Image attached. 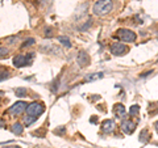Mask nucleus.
<instances>
[{"instance_id":"10","label":"nucleus","mask_w":158,"mask_h":148,"mask_svg":"<svg viewBox=\"0 0 158 148\" xmlns=\"http://www.w3.org/2000/svg\"><path fill=\"white\" fill-rule=\"evenodd\" d=\"M113 114H115L117 118H121L124 117L125 114V107L123 103H116L115 106H113Z\"/></svg>"},{"instance_id":"7","label":"nucleus","mask_w":158,"mask_h":148,"mask_svg":"<svg viewBox=\"0 0 158 148\" xmlns=\"http://www.w3.org/2000/svg\"><path fill=\"white\" fill-rule=\"evenodd\" d=\"M121 130L125 132V134H132L133 131L136 130V123L132 122L131 119H125L121 123Z\"/></svg>"},{"instance_id":"23","label":"nucleus","mask_w":158,"mask_h":148,"mask_svg":"<svg viewBox=\"0 0 158 148\" xmlns=\"http://www.w3.org/2000/svg\"><path fill=\"white\" fill-rule=\"evenodd\" d=\"M149 73H152V71H149V72H145V73H142V75H141V77H146L148 75H149Z\"/></svg>"},{"instance_id":"8","label":"nucleus","mask_w":158,"mask_h":148,"mask_svg":"<svg viewBox=\"0 0 158 148\" xmlns=\"http://www.w3.org/2000/svg\"><path fill=\"white\" fill-rule=\"evenodd\" d=\"M102 130H103V132H106V134H111V132L115 130V122H113L112 119L103 121V123H102Z\"/></svg>"},{"instance_id":"22","label":"nucleus","mask_w":158,"mask_h":148,"mask_svg":"<svg viewBox=\"0 0 158 148\" xmlns=\"http://www.w3.org/2000/svg\"><path fill=\"white\" fill-rule=\"evenodd\" d=\"M50 32H52V29H50V28H49V29H46V36H49V37H50V36H52V33H50Z\"/></svg>"},{"instance_id":"24","label":"nucleus","mask_w":158,"mask_h":148,"mask_svg":"<svg viewBox=\"0 0 158 148\" xmlns=\"http://www.w3.org/2000/svg\"><path fill=\"white\" fill-rule=\"evenodd\" d=\"M154 127H156V130H157V132H158V121L156 122V125H154Z\"/></svg>"},{"instance_id":"17","label":"nucleus","mask_w":158,"mask_h":148,"mask_svg":"<svg viewBox=\"0 0 158 148\" xmlns=\"http://www.w3.org/2000/svg\"><path fill=\"white\" fill-rule=\"evenodd\" d=\"M129 113H131V115H137L138 113H140V106H138V105H133V106H131Z\"/></svg>"},{"instance_id":"1","label":"nucleus","mask_w":158,"mask_h":148,"mask_svg":"<svg viewBox=\"0 0 158 148\" xmlns=\"http://www.w3.org/2000/svg\"><path fill=\"white\" fill-rule=\"evenodd\" d=\"M113 9V2L112 0H99L94 4L92 11L96 16H103V14L110 13Z\"/></svg>"},{"instance_id":"21","label":"nucleus","mask_w":158,"mask_h":148,"mask_svg":"<svg viewBox=\"0 0 158 148\" xmlns=\"http://www.w3.org/2000/svg\"><path fill=\"white\" fill-rule=\"evenodd\" d=\"M16 39H17L16 37H9V38H7V39H6V41H7V42H11V43H12V42H15V41H16Z\"/></svg>"},{"instance_id":"9","label":"nucleus","mask_w":158,"mask_h":148,"mask_svg":"<svg viewBox=\"0 0 158 148\" xmlns=\"http://www.w3.org/2000/svg\"><path fill=\"white\" fill-rule=\"evenodd\" d=\"M77 60H78V63H79V66L85 67V66H87L88 63H90V56L87 55V53H85V51H81V53L78 54Z\"/></svg>"},{"instance_id":"16","label":"nucleus","mask_w":158,"mask_h":148,"mask_svg":"<svg viewBox=\"0 0 158 148\" xmlns=\"http://www.w3.org/2000/svg\"><path fill=\"white\" fill-rule=\"evenodd\" d=\"M37 119V117H33V115H28V117H24V123H25L27 126L32 125V123Z\"/></svg>"},{"instance_id":"18","label":"nucleus","mask_w":158,"mask_h":148,"mask_svg":"<svg viewBox=\"0 0 158 148\" xmlns=\"http://www.w3.org/2000/svg\"><path fill=\"white\" fill-rule=\"evenodd\" d=\"M33 43H34V38H28V39H25V42L23 43L21 47L24 49V47H27V46H32Z\"/></svg>"},{"instance_id":"6","label":"nucleus","mask_w":158,"mask_h":148,"mask_svg":"<svg viewBox=\"0 0 158 148\" xmlns=\"http://www.w3.org/2000/svg\"><path fill=\"white\" fill-rule=\"evenodd\" d=\"M129 51V49H128L127 45H124V43H113V45L111 46V53L113 54V55H125V54Z\"/></svg>"},{"instance_id":"20","label":"nucleus","mask_w":158,"mask_h":148,"mask_svg":"<svg viewBox=\"0 0 158 148\" xmlns=\"http://www.w3.org/2000/svg\"><path fill=\"white\" fill-rule=\"evenodd\" d=\"M54 132H56V134H63V132H65V127H61L59 130H56Z\"/></svg>"},{"instance_id":"2","label":"nucleus","mask_w":158,"mask_h":148,"mask_svg":"<svg viewBox=\"0 0 158 148\" xmlns=\"http://www.w3.org/2000/svg\"><path fill=\"white\" fill-rule=\"evenodd\" d=\"M33 58H34V53H29L27 55L25 54H20V55L13 58V64L17 68H21L24 66H31L33 62Z\"/></svg>"},{"instance_id":"14","label":"nucleus","mask_w":158,"mask_h":148,"mask_svg":"<svg viewBox=\"0 0 158 148\" xmlns=\"http://www.w3.org/2000/svg\"><path fill=\"white\" fill-rule=\"evenodd\" d=\"M27 88H16L15 89V95H16L17 97H27Z\"/></svg>"},{"instance_id":"4","label":"nucleus","mask_w":158,"mask_h":148,"mask_svg":"<svg viewBox=\"0 0 158 148\" xmlns=\"http://www.w3.org/2000/svg\"><path fill=\"white\" fill-rule=\"evenodd\" d=\"M45 107H44V103H40V102H32L29 103L28 107H27V114L29 115H33V117H38L41 115Z\"/></svg>"},{"instance_id":"15","label":"nucleus","mask_w":158,"mask_h":148,"mask_svg":"<svg viewBox=\"0 0 158 148\" xmlns=\"http://www.w3.org/2000/svg\"><path fill=\"white\" fill-rule=\"evenodd\" d=\"M148 140H149V132H148V130H142L140 134V142L145 143Z\"/></svg>"},{"instance_id":"11","label":"nucleus","mask_w":158,"mask_h":148,"mask_svg":"<svg viewBox=\"0 0 158 148\" xmlns=\"http://www.w3.org/2000/svg\"><path fill=\"white\" fill-rule=\"evenodd\" d=\"M103 77V72H96V73H91L85 77V81H95L98 79H102Z\"/></svg>"},{"instance_id":"12","label":"nucleus","mask_w":158,"mask_h":148,"mask_svg":"<svg viewBox=\"0 0 158 148\" xmlns=\"http://www.w3.org/2000/svg\"><path fill=\"white\" fill-rule=\"evenodd\" d=\"M12 131H13V134H16V135H21L24 131V127L21 123H15L12 126Z\"/></svg>"},{"instance_id":"19","label":"nucleus","mask_w":158,"mask_h":148,"mask_svg":"<svg viewBox=\"0 0 158 148\" xmlns=\"http://www.w3.org/2000/svg\"><path fill=\"white\" fill-rule=\"evenodd\" d=\"M7 54H8V50H7V49H4V47L2 46V58L7 56Z\"/></svg>"},{"instance_id":"3","label":"nucleus","mask_w":158,"mask_h":148,"mask_svg":"<svg viewBox=\"0 0 158 148\" xmlns=\"http://www.w3.org/2000/svg\"><path fill=\"white\" fill-rule=\"evenodd\" d=\"M116 37L121 39L123 42H135L136 41V33L129 30V29H118L116 32Z\"/></svg>"},{"instance_id":"5","label":"nucleus","mask_w":158,"mask_h":148,"mask_svg":"<svg viewBox=\"0 0 158 148\" xmlns=\"http://www.w3.org/2000/svg\"><path fill=\"white\" fill-rule=\"evenodd\" d=\"M27 107H28V105H27V102H24V101H19V102H16V103H13V105L9 107V114H12V115H20L21 113H24L27 110Z\"/></svg>"},{"instance_id":"13","label":"nucleus","mask_w":158,"mask_h":148,"mask_svg":"<svg viewBox=\"0 0 158 148\" xmlns=\"http://www.w3.org/2000/svg\"><path fill=\"white\" fill-rule=\"evenodd\" d=\"M58 41L62 43L65 47H71V43H70V39H69L67 37H65V36H59L58 37Z\"/></svg>"}]
</instances>
